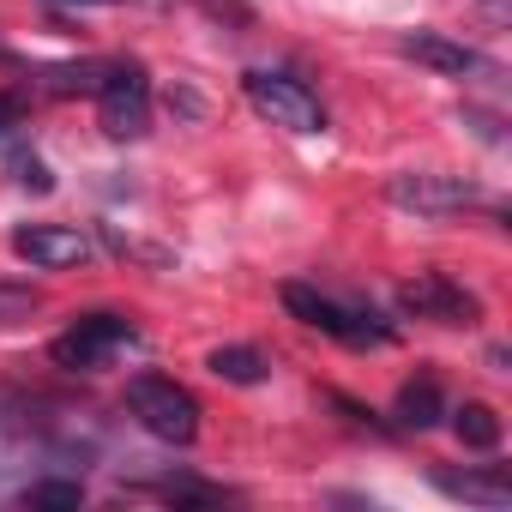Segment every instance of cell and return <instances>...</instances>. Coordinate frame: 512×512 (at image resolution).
<instances>
[{
    "label": "cell",
    "instance_id": "6da1fadb",
    "mask_svg": "<svg viewBox=\"0 0 512 512\" xmlns=\"http://www.w3.org/2000/svg\"><path fill=\"white\" fill-rule=\"evenodd\" d=\"M127 410H133V422H139L151 440H163V446H193V440H199V398H193L187 386L163 380V374L127 380Z\"/></svg>",
    "mask_w": 512,
    "mask_h": 512
},
{
    "label": "cell",
    "instance_id": "7a4b0ae2",
    "mask_svg": "<svg viewBox=\"0 0 512 512\" xmlns=\"http://www.w3.org/2000/svg\"><path fill=\"white\" fill-rule=\"evenodd\" d=\"M284 296V308L302 320V326H314V332H326V338H338V344H356V350H380V344H392L398 332L392 326H380L374 314H356V308H344V302H332V296H320L314 284H284L278 290Z\"/></svg>",
    "mask_w": 512,
    "mask_h": 512
},
{
    "label": "cell",
    "instance_id": "3957f363",
    "mask_svg": "<svg viewBox=\"0 0 512 512\" xmlns=\"http://www.w3.org/2000/svg\"><path fill=\"white\" fill-rule=\"evenodd\" d=\"M241 91H247L253 109H260L272 127H284V133H326V109H320V97H314L302 79H290V73L253 67V73L241 79Z\"/></svg>",
    "mask_w": 512,
    "mask_h": 512
},
{
    "label": "cell",
    "instance_id": "277c9868",
    "mask_svg": "<svg viewBox=\"0 0 512 512\" xmlns=\"http://www.w3.org/2000/svg\"><path fill=\"white\" fill-rule=\"evenodd\" d=\"M386 199L416 217H452V211L482 205V187L470 175H446V169H404L386 181Z\"/></svg>",
    "mask_w": 512,
    "mask_h": 512
},
{
    "label": "cell",
    "instance_id": "5b68a950",
    "mask_svg": "<svg viewBox=\"0 0 512 512\" xmlns=\"http://www.w3.org/2000/svg\"><path fill=\"white\" fill-rule=\"evenodd\" d=\"M97 121L109 139H145L151 133V79L145 67H109L97 85Z\"/></svg>",
    "mask_w": 512,
    "mask_h": 512
},
{
    "label": "cell",
    "instance_id": "8992f818",
    "mask_svg": "<svg viewBox=\"0 0 512 512\" xmlns=\"http://www.w3.org/2000/svg\"><path fill=\"white\" fill-rule=\"evenodd\" d=\"M398 308H404L410 320H434V326H470V320L482 314V302H476L464 284H452L446 272H416V278H404V284H398Z\"/></svg>",
    "mask_w": 512,
    "mask_h": 512
},
{
    "label": "cell",
    "instance_id": "52a82bcc",
    "mask_svg": "<svg viewBox=\"0 0 512 512\" xmlns=\"http://www.w3.org/2000/svg\"><path fill=\"white\" fill-rule=\"evenodd\" d=\"M139 332H133V320H121V314H91V320H79L73 332H61L55 344H49V356H55V368H103L115 350H127Z\"/></svg>",
    "mask_w": 512,
    "mask_h": 512
},
{
    "label": "cell",
    "instance_id": "ba28073f",
    "mask_svg": "<svg viewBox=\"0 0 512 512\" xmlns=\"http://www.w3.org/2000/svg\"><path fill=\"white\" fill-rule=\"evenodd\" d=\"M13 253L37 272H67V266L91 260V241L67 223H25V229H13Z\"/></svg>",
    "mask_w": 512,
    "mask_h": 512
},
{
    "label": "cell",
    "instance_id": "9c48e42d",
    "mask_svg": "<svg viewBox=\"0 0 512 512\" xmlns=\"http://www.w3.org/2000/svg\"><path fill=\"white\" fill-rule=\"evenodd\" d=\"M398 49H404L410 61H422V67L446 73V79H470V73H482V55H476L470 43L440 37V31H404V37H398Z\"/></svg>",
    "mask_w": 512,
    "mask_h": 512
},
{
    "label": "cell",
    "instance_id": "30bf717a",
    "mask_svg": "<svg viewBox=\"0 0 512 512\" xmlns=\"http://www.w3.org/2000/svg\"><path fill=\"white\" fill-rule=\"evenodd\" d=\"M434 488L452 494V500H464V506H488V512L512 506V482H506L500 464L494 470H434Z\"/></svg>",
    "mask_w": 512,
    "mask_h": 512
},
{
    "label": "cell",
    "instance_id": "8fae6325",
    "mask_svg": "<svg viewBox=\"0 0 512 512\" xmlns=\"http://www.w3.org/2000/svg\"><path fill=\"white\" fill-rule=\"evenodd\" d=\"M392 416H398V428H416V434L440 428V422H446V392H440V380H434V374L404 380V392H398Z\"/></svg>",
    "mask_w": 512,
    "mask_h": 512
},
{
    "label": "cell",
    "instance_id": "7c38bea8",
    "mask_svg": "<svg viewBox=\"0 0 512 512\" xmlns=\"http://www.w3.org/2000/svg\"><path fill=\"white\" fill-rule=\"evenodd\" d=\"M37 79L49 97H97V85L109 79V61H67V67H43Z\"/></svg>",
    "mask_w": 512,
    "mask_h": 512
},
{
    "label": "cell",
    "instance_id": "4fadbf2b",
    "mask_svg": "<svg viewBox=\"0 0 512 512\" xmlns=\"http://www.w3.org/2000/svg\"><path fill=\"white\" fill-rule=\"evenodd\" d=\"M217 380H229V386H260L266 374H272V362L260 356V350H247V344H223V350H211V362H205Z\"/></svg>",
    "mask_w": 512,
    "mask_h": 512
},
{
    "label": "cell",
    "instance_id": "5bb4252c",
    "mask_svg": "<svg viewBox=\"0 0 512 512\" xmlns=\"http://www.w3.org/2000/svg\"><path fill=\"white\" fill-rule=\"evenodd\" d=\"M452 428H458V440H464L470 452H494V446H500V416H494L488 404H464V410H452Z\"/></svg>",
    "mask_w": 512,
    "mask_h": 512
},
{
    "label": "cell",
    "instance_id": "9a60e30c",
    "mask_svg": "<svg viewBox=\"0 0 512 512\" xmlns=\"http://www.w3.org/2000/svg\"><path fill=\"white\" fill-rule=\"evenodd\" d=\"M43 308V296L31 290V284H0V326H19V320H31Z\"/></svg>",
    "mask_w": 512,
    "mask_h": 512
},
{
    "label": "cell",
    "instance_id": "2e32d148",
    "mask_svg": "<svg viewBox=\"0 0 512 512\" xmlns=\"http://www.w3.org/2000/svg\"><path fill=\"white\" fill-rule=\"evenodd\" d=\"M79 500H85V488H79V482H61V476L25 488V506H79Z\"/></svg>",
    "mask_w": 512,
    "mask_h": 512
},
{
    "label": "cell",
    "instance_id": "e0dca14e",
    "mask_svg": "<svg viewBox=\"0 0 512 512\" xmlns=\"http://www.w3.org/2000/svg\"><path fill=\"white\" fill-rule=\"evenodd\" d=\"M13 169H19V187H31V193H49V187H55V175H49L37 157H19Z\"/></svg>",
    "mask_w": 512,
    "mask_h": 512
},
{
    "label": "cell",
    "instance_id": "ac0fdd59",
    "mask_svg": "<svg viewBox=\"0 0 512 512\" xmlns=\"http://www.w3.org/2000/svg\"><path fill=\"white\" fill-rule=\"evenodd\" d=\"M25 127V103L19 97H0V139H13Z\"/></svg>",
    "mask_w": 512,
    "mask_h": 512
},
{
    "label": "cell",
    "instance_id": "d6986e66",
    "mask_svg": "<svg viewBox=\"0 0 512 512\" xmlns=\"http://www.w3.org/2000/svg\"><path fill=\"white\" fill-rule=\"evenodd\" d=\"M49 7H115V0H49Z\"/></svg>",
    "mask_w": 512,
    "mask_h": 512
},
{
    "label": "cell",
    "instance_id": "ffe728a7",
    "mask_svg": "<svg viewBox=\"0 0 512 512\" xmlns=\"http://www.w3.org/2000/svg\"><path fill=\"white\" fill-rule=\"evenodd\" d=\"M482 7H488V13H494V19H506V0H482Z\"/></svg>",
    "mask_w": 512,
    "mask_h": 512
}]
</instances>
